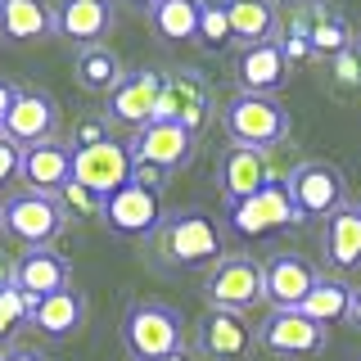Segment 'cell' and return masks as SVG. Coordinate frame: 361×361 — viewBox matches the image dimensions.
Instances as JSON below:
<instances>
[{
  "label": "cell",
  "instance_id": "6da1fadb",
  "mask_svg": "<svg viewBox=\"0 0 361 361\" xmlns=\"http://www.w3.org/2000/svg\"><path fill=\"white\" fill-rule=\"evenodd\" d=\"M221 231L208 212L185 208V212H167V221L154 235V253L158 262L180 267V271H199V267H217L221 262Z\"/></svg>",
  "mask_w": 361,
  "mask_h": 361
},
{
  "label": "cell",
  "instance_id": "7a4b0ae2",
  "mask_svg": "<svg viewBox=\"0 0 361 361\" xmlns=\"http://www.w3.org/2000/svg\"><path fill=\"white\" fill-rule=\"evenodd\" d=\"M122 343L131 361H163L172 353H185V321L167 302H131L122 316Z\"/></svg>",
  "mask_w": 361,
  "mask_h": 361
},
{
  "label": "cell",
  "instance_id": "3957f363",
  "mask_svg": "<svg viewBox=\"0 0 361 361\" xmlns=\"http://www.w3.org/2000/svg\"><path fill=\"white\" fill-rule=\"evenodd\" d=\"M221 127L235 145L248 149H271L289 135V109L276 95H253V90H235L231 104L221 109Z\"/></svg>",
  "mask_w": 361,
  "mask_h": 361
},
{
  "label": "cell",
  "instance_id": "277c9868",
  "mask_svg": "<svg viewBox=\"0 0 361 361\" xmlns=\"http://www.w3.org/2000/svg\"><path fill=\"white\" fill-rule=\"evenodd\" d=\"M0 226H5V235H14V240L27 244V248H50L63 235L68 212H63L59 195L18 190V195H9L0 203Z\"/></svg>",
  "mask_w": 361,
  "mask_h": 361
},
{
  "label": "cell",
  "instance_id": "5b68a950",
  "mask_svg": "<svg viewBox=\"0 0 361 361\" xmlns=\"http://www.w3.org/2000/svg\"><path fill=\"white\" fill-rule=\"evenodd\" d=\"M226 221H231V231L240 235V240H267V235H280V231H289V226H302V212H298V203L289 199L285 180H271L257 195L226 203Z\"/></svg>",
  "mask_w": 361,
  "mask_h": 361
},
{
  "label": "cell",
  "instance_id": "8992f818",
  "mask_svg": "<svg viewBox=\"0 0 361 361\" xmlns=\"http://www.w3.org/2000/svg\"><path fill=\"white\" fill-rule=\"evenodd\" d=\"M203 298H208V307H221V312H248L253 302H267L262 262H253V257H244V253L221 257V262L208 271V280H203Z\"/></svg>",
  "mask_w": 361,
  "mask_h": 361
},
{
  "label": "cell",
  "instance_id": "52a82bcc",
  "mask_svg": "<svg viewBox=\"0 0 361 361\" xmlns=\"http://www.w3.org/2000/svg\"><path fill=\"white\" fill-rule=\"evenodd\" d=\"M289 185V199L298 203L302 221L307 217H334L338 208H348V180L338 172L334 163H325V158H307V163H298L293 172L285 176Z\"/></svg>",
  "mask_w": 361,
  "mask_h": 361
},
{
  "label": "cell",
  "instance_id": "ba28073f",
  "mask_svg": "<svg viewBox=\"0 0 361 361\" xmlns=\"http://www.w3.org/2000/svg\"><path fill=\"white\" fill-rule=\"evenodd\" d=\"M109 226L118 240H154L158 226L167 221L163 212V195L158 190H145V185H122L118 195L104 199V217H99Z\"/></svg>",
  "mask_w": 361,
  "mask_h": 361
},
{
  "label": "cell",
  "instance_id": "9c48e42d",
  "mask_svg": "<svg viewBox=\"0 0 361 361\" xmlns=\"http://www.w3.org/2000/svg\"><path fill=\"white\" fill-rule=\"evenodd\" d=\"M257 343L276 357H312L325 348V325H316L298 307H271L267 321L257 325Z\"/></svg>",
  "mask_w": 361,
  "mask_h": 361
},
{
  "label": "cell",
  "instance_id": "30bf717a",
  "mask_svg": "<svg viewBox=\"0 0 361 361\" xmlns=\"http://www.w3.org/2000/svg\"><path fill=\"white\" fill-rule=\"evenodd\" d=\"M131 172H135V154L122 140L90 145V149H77V158H73V180H82V185H90L104 199L118 195L122 185H131Z\"/></svg>",
  "mask_w": 361,
  "mask_h": 361
},
{
  "label": "cell",
  "instance_id": "8fae6325",
  "mask_svg": "<svg viewBox=\"0 0 361 361\" xmlns=\"http://www.w3.org/2000/svg\"><path fill=\"white\" fill-rule=\"evenodd\" d=\"M163 86H167V73H158V68H135V73H127V77H122V86L109 95V113H104V118L140 131L145 122L158 118Z\"/></svg>",
  "mask_w": 361,
  "mask_h": 361
},
{
  "label": "cell",
  "instance_id": "7c38bea8",
  "mask_svg": "<svg viewBox=\"0 0 361 361\" xmlns=\"http://www.w3.org/2000/svg\"><path fill=\"white\" fill-rule=\"evenodd\" d=\"M127 145H131V154L140 158V163H158V167H167V172H180V167L195 163L199 135L190 131V127H180V122L154 118V122H145Z\"/></svg>",
  "mask_w": 361,
  "mask_h": 361
},
{
  "label": "cell",
  "instance_id": "4fadbf2b",
  "mask_svg": "<svg viewBox=\"0 0 361 361\" xmlns=\"http://www.w3.org/2000/svg\"><path fill=\"white\" fill-rule=\"evenodd\" d=\"M158 118L167 122H180L190 131H203L212 122V86L208 77L195 73V68H180V73H167V86H163V104H158Z\"/></svg>",
  "mask_w": 361,
  "mask_h": 361
},
{
  "label": "cell",
  "instance_id": "5bb4252c",
  "mask_svg": "<svg viewBox=\"0 0 361 361\" xmlns=\"http://www.w3.org/2000/svg\"><path fill=\"white\" fill-rule=\"evenodd\" d=\"M253 343H257V334H253V325L244 321V312L212 307L199 321V353L208 361H248Z\"/></svg>",
  "mask_w": 361,
  "mask_h": 361
},
{
  "label": "cell",
  "instance_id": "9a60e30c",
  "mask_svg": "<svg viewBox=\"0 0 361 361\" xmlns=\"http://www.w3.org/2000/svg\"><path fill=\"white\" fill-rule=\"evenodd\" d=\"M54 131H59V104H54V95L37 90V86H23L18 104L5 122V135L14 145H23V149H32L41 140H54Z\"/></svg>",
  "mask_w": 361,
  "mask_h": 361
},
{
  "label": "cell",
  "instance_id": "2e32d148",
  "mask_svg": "<svg viewBox=\"0 0 361 361\" xmlns=\"http://www.w3.org/2000/svg\"><path fill=\"white\" fill-rule=\"evenodd\" d=\"M235 82L240 90L253 95H276L289 82V54L280 41H262V45H244L240 59H235Z\"/></svg>",
  "mask_w": 361,
  "mask_h": 361
},
{
  "label": "cell",
  "instance_id": "e0dca14e",
  "mask_svg": "<svg viewBox=\"0 0 361 361\" xmlns=\"http://www.w3.org/2000/svg\"><path fill=\"white\" fill-rule=\"evenodd\" d=\"M267 302L271 307H302L307 302V293L316 289V267L307 262V257H298V253H271L267 262Z\"/></svg>",
  "mask_w": 361,
  "mask_h": 361
},
{
  "label": "cell",
  "instance_id": "ac0fdd59",
  "mask_svg": "<svg viewBox=\"0 0 361 361\" xmlns=\"http://www.w3.org/2000/svg\"><path fill=\"white\" fill-rule=\"evenodd\" d=\"M73 158L77 149L63 140H41L32 149H23V190H41V195H59L73 180Z\"/></svg>",
  "mask_w": 361,
  "mask_h": 361
},
{
  "label": "cell",
  "instance_id": "d6986e66",
  "mask_svg": "<svg viewBox=\"0 0 361 361\" xmlns=\"http://www.w3.org/2000/svg\"><path fill=\"white\" fill-rule=\"evenodd\" d=\"M54 23H59V37H68L82 50V45H99L109 37L118 23V9H113V0H59Z\"/></svg>",
  "mask_w": 361,
  "mask_h": 361
},
{
  "label": "cell",
  "instance_id": "ffe728a7",
  "mask_svg": "<svg viewBox=\"0 0 361 361\" xmlns=\"http://www.w3.org/2000/svg\"><path fill=\"white\" fill-rule=\"evenodd\" d=\"M271 180H276V176H271V158H267V149L231 145V149L221 154V190H226V203L257 195V190H267Z\"/></svg>",
  "mask_w": 361,
  "mask_h": 361
},
{
  "label": "cell",
  "instance_id": "44dd1931",
  "mask_svg": "<svg viewBox=\"0 0 361 361\" xmlns=\"http://www.w3.org/2000/svg\"><path fill=\"white\" fill-rule=\"evenodd\" d=\"M59 32L54 9L45 0H0V37L9 45H27V41H45Z\"/></svg>",
  "mask_w": 361,
  "mask_h": 361
},
{
  "label": "cell",
  "instance_id": "7402d4cb",
  "mask_svg": "<svg viewBox=\"0 0 361 361\" xmlns=\"http://www.w3.org/2000/svg\"><path fill=\"white\" fill-rule=\"evenodd\" d=\"M14 285L27 293V298H50V293L68 289V262L54 248H27V253L14 262Z\"/></svg>",
  "mask_w": 361,
  "mask_h": 361
},
{
  "label": "cell",
  "instance_id": "603a6c76",
  "mask_svg": "<svg viewBox=\"0 0 361 361\" xmlns=\"http://www.w3.org/2000/svg\"><path fill=\"white\" fill-rule=\"evenodd\" d=\"M325 262L334 271L361 267V208L357 203H348L334 217H325Z\"/></svg>",
  "mask_w": 361,
  "mask_h": 361
},
{
  "label": "cell",
  "instance_id": "cb8c5ba5",
  "mask_svg": "<svg viewBox=\"0 0 361 361\" xmlns=\"http://www.w3.org/2000/svg\"><path fill=\"white\" fill-rule=\"evenodd\" d=\"M32 325H37L41 334H50V338L77 334V330L86 325V293L68 285V289H59V293H50V298H41L37 312H32Z\"/></svg>",
  "mask_w": 361,
  "mask_h": 361
},
{
  "label": "cell",
  "instance_id": "d4e9b609",
  "mask_svg": "<svg viewBox=\"0 0 361 361\" xmlns=\"http://www.w3.org/2000/svg\"><path fill=\"white\" fill-rule=\"evenodd\" d=\"M73 73H77V86L90 90V95H113V90L122 86V59H118V50H109L104 41L99 45H82L77 50V59H73Z\"/></svg>",
  "mask_w": 361,
  "mask_h": 361
},
{
  "label": "cell",
  "instance_id": "484cf974",
  "mask_svg": "<svg viewBox=\"0 0 361 361\" xmlns=\"http://www.w3.org/2000/svg\"><path fill=\"white\" fill-rule=\"evenodd\" d=\"M231 5V27L240 45H262V41H280V14L276 0H226Z\"/></svg>",
  "mask_w": 361,
  "mask_h": 361
},
{
  "label": "cell",
  "instance_id": "4316f807",
  "mask_svg": "<svg viewBox=\"0 0 361 361\" xmlns=\"http://www.w3.org/2000/svg\"><path fill=\"white\" fill-rule=\"evenodd\" d=\"M302 18H307V37H312V50L316 54H343L348 45H357L353 37V23L338 14L334 5H307L302 9Z\"/></svg>",
  "mask_w": 361,
  "mask_h": 361
},
{
  "label": "cell",
  "instance_id": "83f0119b",
  "mask_svg": "<svg viewBox=\"0 0 361 361\" xmlns=\"http://www.w3.org/2000/svg\"><path fill=\"white\" fill-rule=\"evenodd\" d=\"M353 293H357V289H348L343 280H334V276H321V280H316V289L307 293V302H302L298 312H307L316 325L353 321Z\"/></svg>",
  "mask_w": 361,
  "mask_h": 361
},
{
  "label": "cell",
  "instance_id": "f1b7e54d",
  "mask_svg": "<svg viewBox=\"0 0 361 361\" xmlns=\"http://www.w3.org/2000/svg\"><path fill=\"white\" fill-rule=\"evenodd\" d=\"M199 14H203V0H158L154 14H149V27L163 41H195Z\"/></svg>",
  "mask_w": 361,
  "mask_h": 361
},
{
  "label": "cell",
  "instance_id": "f546056e",
  "mask_svg": "<svg viewBox=\"0 0 361 361\" xmlns=\"http://www.w3.org/2000/svg\"><path fill=\"white\" fill-rule=\"evenodd\" d=\"M203 50L221 54L226 45H235V27H231V5L226 0H203V14H199V37Z\"/></svg>",
  "mask_w": 361,
  "mask_h": 361
},
{
  "label": "cell",
  "instance_id": "4dcf8cb0",
  "mask_svg": "<svg viewBox=\"0 0 361 361\" xmlns=\"http://www.w3.org/2000/svg\"><path fill=\"white\" fill-rule=\"evenodd\" d=\"M32 312H37V298H27L18 285H5L0 289V338H9L18 325H27Z\"/></svg>",
  "mask_w": 361,
  "mask_h": 361
},
{
  "label": "cell",
  "instance_id": "1f68e13d",
  "mask_svg": "<svg viewBox=\"0 0 361 361\" xmlns=\"http://www.w3.org/2000/svg\"><path fill=\"white\" fill-rule=\"evenodd\" d=\"M59 203H63V212H73V217H104V195H95L90 185H82V180H68L59 190Z\"/></svg>",
  "mask_w": 361,
  "mask_h": 361
},
{
  "label": "cell",
  "instance_id": "d6a6232c",
  "mask_svg": "<svg viewBox=\"0 0 361 361\" xmlns=\"http://www.w3.org/2000/svg\"><path fill=\"white\" fill-rule=\"evenodd\" d=\"M334 82L338 86H361V41L348 45L343 54H334Z\"/></svg>",
  "mask_w": 361,
  "mask_h": 361
},
{
  "label": "cell",
  "instance_id": "836d02e7",
  "mask_svg": "<svg viewBox=\"0 0 361 361\" xmlns=\"http://www.w3.org/2000/svg\"><path fill=\"white\" fill-rule=\"evenodd\" d=\"M113 140L109 135V118H86V122H77V131H73V149H90V145H104Z\"/></svg>",
  "mask_w": 361,
  "mask_h": 361
},
{
  "label": "cell",
  "instance_id": "e575fe53",
  "mask_svg": "<svg viewBox=\"0 0 361 361\" xmlns=\"http://www.w3.org/2000/svg\"><path fill=\"white\" fill-rule=\"evenodd\" d=\"M23 172V145H14L5 131H0V185H9Z\"/></svg>",
  "mask_w": 361,
  "mask_h": 361
},
{
  "label": "cell",
  "instance_id": "d590c367",
  "mask_svg": "<svg viewBox=\"0 0 361 361\" xmlns=\"http://www.w3.org/2000/svg\"><path fill=\"white\" fill-rule=\"evenodd\" d=\"M167 167H158V163H140V158H135V172H131V180L135 185H145V190H158V195H163V185H167Z\"/></svg>",
  "mask_w": 361,
  "mask_h": 361
},
{
  "label": "cell",
  "instance_id": "8d00e7d4",
  "mask_svg": "<svg viewBox=\"0 0 361 361\" xmlns=\"http://www.w3.org/2000/svg\"><path fill=\"white\" fill-rule=\"evenodd\" d=\"M18 90L23 86H14V82H5V77H0V131H5L9 113H14V104H18Z\"/></svg>",
  "mask_w": 361,
  "mask_h": 361
},
{
  "label": "cell",
  "instance_id": "74e56055",
  "mask_svg": "<svg viewBox=\"0 0 361 361\" xmlns=\"http://www.w3.org/2000/svg\"><path fill=\"white\" fill-rule=\"evenodd\" d=\"M5 361H45V357L37 353V348H9V353H5Z\"/></svg>",
  "mask_w": 361,
  "mask_h": 361
},
{
  "label": "cell",
  "instance_id": "f35d334b",
  "mask_svg": "<svg viewBox=\"0 0 361 361\" xmlns=\"http://www.w3.org/2000/svg\"><path fill=\"white\" fill-rule=\"evenodd\" d=\"M5 285H14V262H5V257H0V289Z\"/></svg>",
  "mask_w": 361,
  "mask_h": 361
},
{
  "label": "cell",
  "instance_id": "ab89813d",
  "mask_svg": "<svg viewBox=\"0 0 361 361\" xmlns=\"http://www.w3.org/2000/svg\"><path fill=\"white\" fill-rule=\"evenodd\" d=\"M127 5H131V9H140V14H154L158 0H127Z\"/></svg>",
  "mask_w": 361,
  "mask_h": 361
},
{
  "label": "cell",
  "instance_id": "60d3db41",
  "mask_svg": "<svg viewBox=\"0 0 361 361\" xmlns=\"http://www.w3.org/2000/svg\"><path fill=\"white\" fill-rule=\"evenodd\" d=\"M353 321H357V325H361V289H357V293H353Z\"/></svg>",
  "mask_w": 361,
  "mask_h": 361
},
{
  "label": "cell",
  "instance_id": "b9f144b4",
  "mask_svg": "<svg viewBox=\"0 0 361 361\" xmlns=\"http://www.w3.org/2000/svg\"><path fill=\"white\" fill-rule=\"evenodd\" d=\"M163 361H190V353H172V357H163Z\"/></svg>",
  "mask_w": 361,
  "mask_h": 361
},
{
  "label": "cell",
  "instance_id": "7bdbcfd3",
  "mask_svg": "<svg viewBox=\"0 0 361 361\" xmlns=\"http://www.w3.org/2000/svg\"><path fill=\"white\" fill-rule=\"evenodd\" d=\"M357 208H361V203H357Z\"/></svg>",
  "mask_w": 361,
  "mask_h": 361
},
{
  "label": "cell",
  "instance_id": "ee69618b",
  "mask_svg": "<svg viewBox=\"0 0 361 361\" xmlns=\"http://www.w3.org/2000/svg\"><path fill=\"white\" fill-rule=\"evenodd\" d=\"M0 361H5V357H0Z\"/></svg>",
  "mask_w": 361,
  "mask_h": 361
},
{
  "label": "cell",
  "instance_id": "f6af8a7d",
  "mask_svg": "<svg viewBox=\"0 0 361 361\" xmlns=\"http://www.w3.org/2000/svg\"><path fill=\"white\" fill-rule=\"evenodd\" d=\"M357 361H361V357H357Z\"/></svg>",
  "mask_w": 361,
  "mask_h": 361
}]
</instances>
